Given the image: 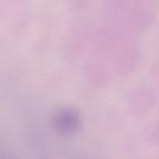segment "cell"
<instances>
[{"label":"cell","instance_id":"1","mask_svg":"<svg viewBox=\"0 0 159 159\" xmlns=\"http://www.w3.org/2000/svg\"><path fill=\"white\" fill-rule=\"evenodd\" d=\"M51 123L57 133L62 135H72L80 130L82 120L81 114L76 108L65 106L53 112Z\"/></svg>","mask_w":159,"mask_h":159},{"label":"cell","instance_id":"2","mask_svg":"<svg viewBox=\"0 0 159 159\" xmlns=\"http://www.w3.org/2000/svg\"><path fill=\"white\" fill-rule=\"evenodd\" d=\"M0 159H16L14 154L9 149H6V147L1 142H0Z\"/></svg>","mask_w":159,"mask_h":159}]
</instances>
